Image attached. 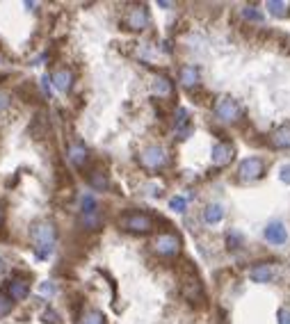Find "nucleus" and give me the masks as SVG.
Masks as SVG:
<instances>
[{
  "label": "nucleus",
  "instance_id": "f257e3e1",
  "mask_svg": "<svg viewBox=\"0 0 290 324\" xmlns=\"http://www.w3.org/2000/svg\"><path fill=\"white\" fill-rule=\"evenodd\" d=\"M55 238H57V231H55L53 222H35V224H32V229H30V240H32L37 258H48V256L53 254Z\"/></svg>",
  "mask_w": 290,
  "mask_h": 324
},
{
  "label": "nucleus",
  "instance_id": "f03ea898",
  "mask_svg": "<svg viewBox=\"0 0 290 324\" xmlns=\"http://www.w3.org/2000/svg\"><path fill=\"white\" fill-rule=\"evenodd\" d=\"M119 226L128 233H151L153 226H156V220L149 212L133 210V212H123L119 217Z\"/></svg>",
  "mask_w": 290,
  "mask_h": 324
},
{
  "label": "nucleus",
  "instance_id": "7ed1b4c3",
  "mask_svg": "<svg viewBox=\"0 0 290 324\" xmlns=\"http://www.w3.org/2000/svg\"><path fill=\"white\" fill-rule=\"evenodd\" d=\"M151 249L156 251L158 256L172 258V256H176L178 251H181V238H178L176 233H169V231L158 233L156 238H153V242H151Z\"/></svg>",
  "mask_w": 290,
  "mask_h": 324
},
{
  "label": "nucleus",
  "instance_id": "20e7f679",
  "mask_svg": "<svg viewBox=\"0 0 290 324\" xmlns=\"http://www.w3.org/2000/svg\"><path fill=\"white\" fill-rule=\"evenodd\" d=\"M169 162V155L167 151L163 149V146H158V144H151L147 146V149L139 153V165L144 167V169L149 171H158V169H163L165 165Z\"/></svg>",
  "mask_w": 290,
  "mask_h": 324
},
{
  "label": "nucleus",
  "instance_id": "39448f33",
  "mask_svg": "<svg viewBox=\"0 0 290 324\" xmlns=\"http://www.w3.org/2000/svg\"><path fill=\"white\" fill-rule=\"evenodd\" d=\"M181 294L190 301V304H201V301L206 299L203 285H201V281H199V276L194 274V272L181 276Z\"/></svg>",
  "mask_w": 290,
  "mask_h": 324
},
{
  "label": "nucleus",
  "instance_id": "423d86ee",
  "mask_svg": "<svg viewBox=\"0 0 290 324\" xmlns=\"http://www.w3.org/2000/svg\"><path fill=\"white\" fill-rule=\"evenodd\" d=\"M123 25H126V30H133V32H139L144 30L149 25V12L144 5H135L126 12L123 16Z\"/></svg>",
  "mask_w": 290,
  "mask_h": 324
},
{
  "label": "nucleus",
  "instance_id": "0eeeda50",
  "mask_svg": "<svg viewBox=\"0 0 290 324\" xmlns=\"http://www.w3.org/2000/svg\"><path fill=\"white\" fill-rule=\"evenodd\" d=\"M238 174H240V180H249V183L251 180H258L265 174V162L261 158H247L240 162Z\"/></svg>",
  "mask_w": 290,
  "mask_h": 324
},
{
  "label": "nucleus",
  "instance_id": "6e6552de",
  "mask_svg": "<svg viewBox=\"0 0 290 324\" xmlns=\"http://www.w3.org/2000/svg\"><path fill=\"white\" fill-rule=\"evenodd\" d=\"M215 115L220 117L222 121L231 124V121H238V119H240V105H238L233 98L224 96V98H220V100L215 103Z\"/></svg>",
  "mask_w": 290,
  "mask_h": 324
},
{
  "label": "nucleus",
  "instance_id": "1a4fd4ad",
  "mask_svg": "<svg viewBox=\"0 0 290 324\" xmlns=\"http://www.w3.org/2000/svg\"><path fill=\"white\" fill-rule=\"evenodd\" d=\"M233 146L229 144V142H220V144L212 146L210 151V160H212V165L215 167H227L231 165V160H233Z\"/></svg>",
  "mask_w": 290,
  "mask_h": 324
},
{
  "label": "nucleus",
  "instance_id": "9d476101",
  "mask_svg": "<svg viewBox=\"0 0 290 324\" xmlns=\"http://www.w3.org/2000/svg\"><path fill=\"white\" fill-rule=\"evenodd\" d=\"M263 235H265L267 242H272V245H283L285 240H288V231H285V226L281 224V222H272V224L265 226V231H263Z\"/></svg>",
  "mask_w": 290,
  "mask_h": 324
},
{
  "label": "nucleus",
  "instance_id": "9b49d317",
  "mask_svg": "<svg viewBox=\"0 0 290 324\" xmlns=\"http://www.w3.org/2000/svg\"><path fill=\"white\" fill-rule=\"evenodd\" d=\"M249 276H251V281H256V283H267V281H272L274 272H272V265L261 263V265H254V267L249 269Z\"/></svg>",
  "mask_w": 290,
  "mask_h": 324
},
{
  "label": "nucleus",
  "instance_id": "f8f14e48",
  "mask_svg": "<svg viewBox=\"0 0 290 324\" xmlns=\"http://www.w3.org/2000/svg\"><path fill=\"white\" fill-rule=\"evenodd\" d=\"M71 82H74V73L69 69H57L53 73V85L57 91H69Z\"/></svg>",
  "mask_w": 290,
  "mask_h": 324
},
{
  "label": "nucleus",
  "instance_id": "ddd939ff",
  "mask_svg": "<svg viewBox=\"0 0 290 324\" xmlns=\"http://www.w3.org/2000/svg\"><path fill=\"white\" fill-rule=\"evenodd\" d=\"M270 146L272 149H290V126H283V128L272 133Z\"/></svg>",
  "mask_w": 290,
  "mask_h": 324
},
{
  "label": "nucleus",
  "instance_id": "4468645a",
  "mask_svg": "<svg viewBox=\"0 0 290 324\" xmlns=\"http://www.w3.org/2000/svg\"><path fill=\"white\" fill-rule=\"evenodd\" d=\"M7 297H10L12 301H23L25 297H28V292H30V288H28V283L25 281H21V279H16V281H12L10 283V288H7Z\"/></svg>",
  "mask_w": 290,
  "mask_h": 324
},
{
  "label": "nucleus",
  "instance_id": "2eb2a0df",
  "mask_svg": "<svg viewBox=\"0 0 290 324\" xmlns=\"http://www.w3.org/2000/svg\"><path fill=\"white\" fill-rule=\"evenodd\" d=\"M69 160L76 167H83L85 162H87V149H85L83 142H74V144L69 146Z\"/></svg>",
  "mask_w": 290,
  "mask_h": 324
},
{
  "label": "nucleus",
  "instance_id": "dca6fc26",
  "mask_svg": "<svg viewBox=\"0 0 290 324\" xmlns=\"http://www.w3.org/2000/svg\"><path fill=\"white\" fill-rule=\"evenodd\" d=\"M87 180H89V185H92L94 190H99V192H103V190H108V187H110L108 174H105V171H101V169H94V171H89Z\"/></svg>",
  "mask_w": 290,
  "mask_h": 324
},
{
  "label": "nucleus",
  "instance_id": "f3484780",
  "mask_svg": "<svg viewBox=\"0 0 290 324\" xmlns=\"http://www.w3.org/2000/svg\"><path fill=\"white\" fill-rule=\"evenodd\" d=\"M203 220H206V224H217V222H222L224 220V208H222L220 203L206 205V210H203Z\"/></svg>",
  "mask_w": 290,
  "mask_h": 324
},
{
  "label": "nucleus",
  "instance_id": "a211bd4d",
  "mask_svg": "<svg viewBox=\"0 0 290 324\" xmlns=\"http://www.w3.org/2000/svg\"><path fill=\"white\" fill-rule=\"evenodd\" d=\"M181 82L185 87H197V82H199V71L194 69V66H190V64H185V66H181Z\"/></svg>",
  "mask_w": 290,
  "mask_h": 324
},
{
  "label": "nucleus",
  "instance_id": "6ab92c4d",
  "mask_svg": "<svg viewBox=\"0 0 290 324\" xmlns=\"http://www.w3.org/2000/svg\"><path fill=\"white\" fill-rule=\"evenodd\" d=\"M153 91H156L160 98H169V96H172V82H169V78L158 75L156 82H153Z\"/></svg>",
  "mask_w": 290,
  "mask_h": 324
},
{
  "label": "nucleus",
  "instance_id": "aec40b11",
  "mask_svg": "<svg viewBox=\"0 0 290 324\" xmlns=\"http://www.w3.org/2000/svg\"><path fill=\"white\" fill-rule=\"evenodd\" d=\"M78 324H105V317L101 310H85L83 315L78 317Z\"/></svg>",
  "mask_w": 290,
  "mask_h": 324
},
{
  "label": "nucleus",
  "instance_id": "412c9836",
  "mask_svg": "<svg viewBox=\"0 0 290 324\" xmlns=\"http://www.w3.org/2000/svg\"><path fill=\"white\" fill-rule=\"evenodd\" d=\"M288 3H279V0H267V10L270 14H274L276 19H285L288 16Z\"/></svg>",
  "mask_w": 290,
  "mask_h": 324
},
{
  "label": "nucleus",
  "instance_id": "4be33fe9",
  "mask_svg": "<svg viewBox=\"0 0 290 324\" xmlns=\"http://www.w3.org/2000/svg\"><path fill=\"white\" fill-rule=\"evenodd\" d=\"M80 226H83V229H87V231L101 229V217H99V212L83 214V217H80Z\"/></svg>",
  "mask_w": 290,
  "mask_h": 324
},
{
  "label": "nucleus",
  "instance_id": "5701e85b",
  "mask_svg": "<svg viewBox=\"0 0 290 324\" xmlns=\"http://www.w3.org/2000/svg\"><path fill=\"white\" fill-rule=\"evenodd\" d=\"M12 308H14V301H12L7 294H0V319L7 317V315L12 313Z\"/></svg>",
  "mask_w": 290,
  "mask_h": 324
},
{
  "label": "nucleus",
  "instance_id": "b1692460",
  "mask_svg": "<svg viewBox=\"0 0 290 324\" xmlns=\"http://www.w3.org/2000/svg\"><path fill=\"white\" fill-rule=\"evenodd\" d=\"M89 212H99V203L94 201V196H83V214H89Z\"/></svg>",
  "mask_w": 290,
  "mask_h": 324
},
{
  "label": "nucleus",
  "instance_id": "393cba45",
  "mask_svg": "<svg viewBox=\"0 0 290 324\" xmlns=\"http://www.w3.org/2000/svg\"><path fill=\"white\" fill-rule=\"evenodd\" d=\"M242 14H245L247 21H254V23H261V21H263V14L256 10V7H245V12H242Z\"/></svg>",
  "mask_w": 290,
  "mask_h": 324
},
{
  "label": "nucleus",
  "instance_id": "a878e982",
  "mask_svg": "<svg viewBox=\"0 0 290 324\" xmlns=\"http://www.w3.org/2000/svg\"><path fill=\"white\" fill-rule=\"evenodd\" d=\"M185 205H187V201L183 199V196H174V199L169 201V208L176 210V212H185Z\"/></svg>",
  "mask_w": 290,
  "mask_h": 324
},
{
  "label": "nucleus",
  "instance_id": "bb28decb",
  "mask_svg": "<svg viewBox=\"0 0 290 324\" xmlns=\"http://www.w3.org/2000/svg\"><path fill=\"white\" fill-rule=\"evenodd\" d=\"M10 103H12V100H10V94L0 89V112H5L7 107H10Z\"/></svg>",
  "mask_w": 290,
  "mask_h": 324
},
{
  "label": "nucleus",
  "instance_id": "cd10ccee",
  "mask_svg": "<svg viewBox=\"0 0 290 324\" xmlns=\"http://www.w3.org/2000/svg\"><path fill=\"white\" fill-rule=\"evenodd\" d=\"M279 324H290V310L288 308L279 310Z\"/></svg>",
  "mask_w": 290,
  "mask_h": 324
},
{
  "label": "nucleus",
  "instance_id": "c85d7f7f",
  "mask_svg": "<svg viewBox=\"0 0 290 324\" xmlns=\"http://www.w3.org/2000/svg\"><path fill=\"white\" fill-rule=\"evenodd\" d=\"M281 180L290 185V165H283V167H281Z\"/></svg>",
  "mask_w": 290,
  "mask_h": 324
},
{
  "label": "nucleus",
  "instance_id": "c756f323",
  "mask_svg": "<svg viewBox=\"0 0 290 324\" xmlns=\"http://www.w3.org/2000/svg\"><path fill=\"white\" fill-rule=\"evenodd\" d=\"M44 322H48V324H55V322H57V315H55L53 310H46V313H44Z\"/></svg>",
  "mask_w": 290,
  "mask_h": 324
},
{
  "label": "nucleus",
  "instance_id": "7c9ffc66",
  "mask_svg": "<svg viewBox=\"0 0 290 324\" xmlns=\"http://www.w3.org/2000/svg\"><path fill=\"white\" fill-rule=\"evenodd\" d=\"M41 87H44V94H46V96H50V87H48V75H44V78H41Z\"/></svg>",
  "mask_w": 290,
  "mask_h": 324
},
{
  "label": "nucleus",
  "instance_id": "2f4dec72",
  "mask_svg": "<svg viewBox=\"0 0 290 324\" xmlns=\"http://www.w3.org/2000/svg\"><path fill=\"white\" fill-rule=\"evenodd\" d=\"M53 285H50V283H44V285H41V292H44V294H53Z\"/></svg>",
  "mask_w": 290,
  "mask_h": 324
},
{
  "label": "nucleus",
  "instance_id": "473e14b6",
  "mask_svg": "<svg viewBox=\"0 0 290 324\" xmlns=\"http://www.w3.org/2000/svg\"><path fill=\"white\" fill-rule=\"evenodd\" d=\"M5 269H7V263H5V260H3V258H0V274H3Z\"/></svg>",
  "mask_w": 290,
  "mask_h": 324
},
{
  "label": "nucleus",
  "instance_id": "72a5a7b5",
  "mask_svg": "<svg viewBox=\"0 0 290 324\" xmlns=\"http://www.w3.org/2000/svg\"><path fill=\"white\" fill-rule=\"evenodd\" d=\"M3 220H5V208H3V203H0V224H3Z\"/></svg>",
  "mask_w": 290,
  "mask_h": 324
}]
</instances>
